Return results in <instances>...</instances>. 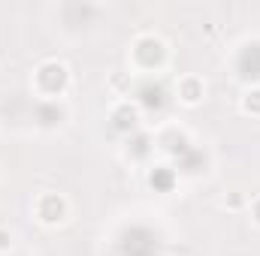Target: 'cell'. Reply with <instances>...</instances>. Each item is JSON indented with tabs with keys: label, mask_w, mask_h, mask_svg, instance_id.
<instances>
[{
	"label": "cell",
	"mask_w": 260,
	"mask_h": 256,
	"mask_svg": "<svg viewBox=\"0 0 260 256\" xmlns=\"http://www.w3.org/2000/svg\"><path fill=\"white\" fill-rule=\"evenodd\" d=\"M182 97H185V103H197V100L203 97V84H200V81H185Z\"/></svg>",
	"instance_id": "1"
},
{
	"label": "cell",
	"mask_w": 260,
	"mask_h": 256,
	"mask_svg": "<svg viewBox=\"0 0 260 256\" xmlns=\"http://www.w3.org/2000/svg\"><path fill=\"white\" fill-rule=\"evenodd\" d=\"M6 247H12V235L6 229H0V250H6Z\"/></svg>",
	"instance_id": "2"
}]
</instances>
